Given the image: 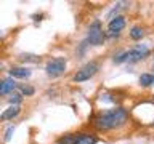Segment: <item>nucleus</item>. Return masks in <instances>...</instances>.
<instances>
[{"label":"nucleus","mask_w":154,"mask_h":144,"mask_svg":"<svg viewBox=\"0 0 154 144\" xmlns=\"http://www.w3.org/2000/svg\"><path fill=\"white\" fill-rule=\"evenodd\" d=\"M127 120H128L127 110L124 107H116V109H111V110L98 114L93 118V125L100 131H109V130H116V128L124 127L127 123Z\"/></svg>","instance_id":"1"},{"label":"nucleus","mask_w":154,"mask_h":144,"mask_svg":"<svg viewBox=\"0 0 154 144\" xmlns=\"http://www.w3.org/2000/svg\"><path fill=\"white\" fill-rule=\"evenodd\" d=\"M106 38V34L103 32V27H101V22L100 19H95L93 22L90 24L88 27V35H87V43H90V45H103Z\"/></svg>","instance_id":"2"},{"label":"nucleus","mask_w":154,"mask_h":144,"mask_svg":"<svg viewBox=\"0 0 154 144\" xmlns=\"http://www.w3.org/2000/svg\"><path fill=\"white\" fill-rule=\"evenodd\" d=\"M98 70H100V64H98V62H96V61H90V62H87L82 69L77 70L75 75L72 77V79H74V82H77V83H80V82H87V80H90Z\"/></svg>","instance_id":"3"},{"label":"nucleus","mask_w":154,"mask_h":144,"mask_svg":"<svg viewBox=\"0 0 154 144\" xmlns=\"http://www.w3.org/2000/svg\"><path fill=\"white\" fill-rule=\"evenodd\" d=\"M66 66H67L66 58L58 56V58H53V59H50L47 62L45 72H47L48 77H58V75H61L63 72L66 70Z\"/></svg>","instance_id":"4"},{"label":"nucleus","mask_w":154,"mask_h":144,"mask_svg":"<svg viewBox=\"0 0 154 144\" xmlns=\"http://www.w3.org/2000/svg\"><path fill=\"white\" fill-rule=\"evenodd\" d=\"M149 55H151V50L146 45H135L132 50H128V61L138 62L141 59H146Z\"/></svg>","instance_id":"5"},{"label":"nucleus","mask_w":154,"mask_h":144,"mask_svg":"<svg viewBox=\"0 0 154 144\" xmlns=\"http://www.w3.org/2000/svg\"><path fill=\"white\" fill-rule=\"evenodd\" d=\"M125 27V18L124 16H116V18H112L109 21V24H108V31H109V35L111 37H117L119 35V32L122 31V29Z\"/></svg>","instance_id":"6"},{"label":"nucleus","mask_w":154,"mask_h":144,"mask_svg":"<svg viewBox=\"0 0 154 144\" xmlns=\"http://www.w3.org/2000/svg\"><path fill=\"white\" fill-rule=\"evenodd\" d=\"M96 142H98V138L90 133H79L74 141V144H96Z\"/></svg>","instance_id":"7"},{"label":"nucleus","mask_w":154,"mask_h":144,"mask_svg":"<svg viewBox=\"0 0 154 144\" xmlns=\"http://www.w3.org/2000/svg\"><path fill=\"white\" fill-rule=\"evenodd\" d=\"M8 72L11 79H27V77H31V70L27 67H11Z\"/></svg>","instance_id":"8"},{"label":"nucleus","mask_w":154,"mask_h":144,"mask_svg":"<svg viewBox=\"0 0 154 144\" xmlns=\"http://www.w3.org/2000/svg\"><path fill=\"white\" fill-rule=\"evenodd\" d=\"M19 112H21V107L19 106H10L8 109L3 110V114L0 115V120H13L14 117H18Z\"/></svg>","instance_id":"9"},{"label":"nucleus","mask_w":154,"mask_h":144,"mask_svg":"<svg viewBox=\"0 0 154 144\" xmlns=\"http://www.w3.org/2000/svg\"><path fill=\"white\" fill-rule=\"evenodd\" d=\"M14 88H16V82L10 77V79L3 80V85H2V88H0V94H8L10 91H13Z\"/></svg>","instance_id":"10"},{"label":"nucleus","mask_w":154,"mask_h":144,"mask_svg":"<svg viewBox=\"0 0 154 144\" xmlns=\"http://www.w3.org/2000/svg\"><path fill=\"white\" fill-rule=\"evenodd\" d=\"M143 35H144V31L141 26H133L130 29V38L132 40H141Z\"/></svg>","instance_id":"11"},{"label":"nucleus","mask_w":154,"mask_h":144,"mask_svg":"<svg viewBox=\"0 0 154 144\" xmlns=\"http://www.w3.org/2000/svg\"><path fill=\"white\" fill-rule=\"evenodd\" d=\"M140 85L141 86L154 85V74H141L140 75Z\"/></svg>","instance_id":"12"},{"label":"nucleus","mask_w":154,"mask_h":144,"mask_svg":"<svg viewBox=\"0 0 154 144\" xmlns=\"http://www.w3.org/2000/svg\"><path fill=\"white\" fill-rule=\"evenodd\" d=\"M125 61H128V51H122V53H119V55L114 56L116 64H120V62H125Z\"/></svg>","instance_id":"13"},{"label":"nucleus","mask_w":154,"mask_h":144,"mask_svg":"<svg viewBox=\"0 0 154 144\" xmlns=\"http://www.w3.org/2000/svg\"><path fill=\"white\" fill-rule=\"evenodd\" d=\"M8 101H10V104H11V106H18L23 101V94L21 93H13L11 98H10Z\"/></svg>","instance_id":"14"},{"label":"nucleus","mask_w":154,"mask_h":144,"mask_svg":"<svg viewBox=\"0 0 154 144\" xmlns=\"http://www.w3.org/2000/svg\"><path fill=\"white\" fill-rule=\"evenodd\" d=\"M34 91H35V90H34L32 86H29V85L21 86V94H23V96H32Z\"/></svg>","instance_id":"15"},{"label":"nucleus","mask_w":154,"mask_h":144,"mask_svg":"<svg viewBox=\"0 0 154 144\" xmlns=\"http://www.w3.org/2000/svg\"><path fill=\"white\" fill-rule=\"evenodd\" d=\"M19 59L21 61H32V62H37L40 58H37V56H34V55H21L19 56Z\"/></svg>","instance_id":"16"},{"label":"nucleus","mask_w":154,"mask_h":144,"mask_svg":"<svg viewBox=\"0 0 154 144\" xmlns=\"http://www.w3.org/2000/svg\"><path fill=\"white\" fill-rule=\"evenodd\" d=\"M13 131H14V127H8L7 128V131H5V141H10V139H11Z\"/></svg>","instance_id":"17"},{"label":"nucleus","mask_w":154,"mask_h":144,"mask_svg":"<svg viewBox=\"0 0 154 144\" xmlns=\"http://www.w3.org/2000/svg\"><path fill=\"white\" fill-rule=\"evenodd\" d=\"M2 85H3V80H2V79H0V88H2Z\"/></svg>","instance_id":"18"},{"label":"nucleus","mask_w":154,"mask_h":144,"mask_svg":"<svg viewBox=\"0 0 154 144\" xmlns=\"http://www.w3.org/2000/svg\"><path fill=\"white\" fill-rule=\"evenodd\" d=\"M152 104H154V98H152Z\"/></svg>","instance_id":"19"},{"label":"nucleus","mask_w":154,"mask_h":144,"mask_svg":"<svg viewBox=\"0 0 154 144\" xmlns=\"http://www.w3.org/2000/svg\"><path fill=\"white\" fill-rule=\"evenodd\" d=\"M152 69H154V64H152Z\"/></svg>","instance_id":"20"}]
</instances>
